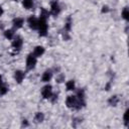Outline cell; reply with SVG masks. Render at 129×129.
<instances>
[{"label": "cell", "instance_id": "6da1fadb", "mask_svg": "<svg viewBox=\"0 0 129 129\" xmlns=\"http://www.w3.org/2000/svg\"><path fill=\"white\" fill-rule=\"evenodd\" d=\"M85 102L84 101H81L76 95H71V96H68L67 100H66V105L68 108H71V109H80L82 107V105H84Z\"/></svg>", "mask_w": 129, "mask_h": 129}, {"label": "cell", "instance_id": "7a4b0ae2", "mask_svg": "<svg viewBox=\"0 0 129 129\" xmlns=\"http://www.w3.org/2000/svg\"><path fill=\"white\" fill-rule=\"evenodd\" d=\"M47 28H48V26H47L46 18L39 17V18H38V24H37V30H38L39 35H41V36L46 35V33H47Z\"/></svg>", "mask_w": 129, "mask_h": 129}, {"label": "cell", "instance_id": "3957f363", "mask_svg": "<svg viewBox=\"0 0 129 129\" xmlns=\"http://www.w3.org/2000/svg\"><path fill=\"white\" fill-rule=\"evenodd\" d=\"M36 62H37V57L33 53H30V54L27 55V57H26V68H27V70L34 69L35 66H36Z\"/></svg>", "mask_w": 129, "mask_h": 129}, {"label": "cell", "instance_id": "277c9868", "mask_svg": "<svg viewBox=\"0 0 129 129\" xmlns=\"http://www.w3.org/2000/svg\"><path fill=\"white\" fill-rule=\"evenodd\" d=\"M41 95L44 99H51L53 93H52V87L50 85H45L41 90Z\"/></svg>", "mask_w": 129, "mask_h": 129}, {"label": "cell", "instance_id": "5b68a950", "mask_svg": "<svg viewBox=\"0 0 129 129\" xmlns=\"http://www.w3.org/2000/svg\"><path fill=\"white\" fill-rule=\"evenodd\" d=\"M59 12H60V6H59V4L56 1H53L51 3V5H50V12L49 13L51 15H53V16H56V15L59 14Z\"/></svg>", "mask_w": 129, "mask_h": 129}, {"label": "cell", "instance_id": "8992f818", "mask_svg": "<svg viewBox=\"0 0 129 129\" xmlns=\"http://www.w3.org/2000/svg\"><path fill=\"white\" fill-rule=\"evenodd\" d=\"M22 44H23V40L20 36H14L13 37V40H12V46L15 48V49H20L22 47Z\"/></svg>", "mask_w": 129, "mask_h": 129}, {"label": "cell", "instance_id": "52a82bcc", "mask_svg": "<svg viewBox=\"0 0 129 129\" xmlns=\"http://www.w3.org/2000/svg\"><path fill=\"white\" fill-rule=\"evenodd\" d=\"M28 22V26L31 29H37V24H38V18H36L35 16H30L27 19Z\"/></svg>", "mask_w": 129, "mask_h": 129}, {"label": "cell", "instance_id": "ba28073f", "mask_svg": "<svg viewBox=\"0 0 129 129\" xmlns=\"http://www.w3.org/2000/svg\"><path fill=\"white\" fill-rule=\"evenodd\" d=\"M12 24H13V27H14L15 29H19V28H21V27L23 26V24H24V19H23L22 17H16V18L13 19Z\"/></svg>", "mask_w": 129, "mask_h": 129}, {"label": "cell", "instance_id": "9c48e42d", "mask_svg": "<svg viewBox=\"0 0 129 129\" xmlns=\"http://www.w3.org/2000/svg\"><path fill=\"white\" fill-rule=\"evenodd\" d=\"M24 78H25V73L23 72V71H15V73H14V79H15V81L18 83V84H20V83H22V81L24 80Z\"/></svg>", "mask_w": 129, "mask_h": 129}, {"label": "cell", "instance_id": "30bf717a", "mask_svg": "<svg viewBox=\"0 0 129 129\" xmlns=\"http://www.w3.org/2000/svg\"><path fill=\"white\" fill-rule=\"evenodd\" d=\"M52 78V72L51 70H46L43 74H42V77H41V81L43 83H48Z\"/></svg>", "mask_w": 129, "mask_h": 129}, {"label": "cell", "instance_id": "8fae6325", "mask_svg": "<svg viewBox=\"0 0 129 129\" xmlns=\"http://www.w3.org/2000/svg\"><path fill=\"white\" fill-rule=\"evenodd\" d=\"M32 53H33L36 57H39V56H41V55L44 53V47H43V46H40V45H37V46L34 47Z\"/></svg>", "mask_w": 129, "mask_h": 129}, {"label": "cell", "instance_id": "7c38bea8", "mask_svg": "<svg viewBox=\"0 0 129 129\" xmlns=\"http://www.w3.org/2000/svg\"><path fill=\"white\" fill-rule=\"evenodd\" d=\"M33 0H22V5L25 9H31L33 7Z\"/></svg>", "mask_w": 129, "mask_h": 129}, {"label": "cell", "instance_id": "4fadbf2b", "mask_svg": "<svg viewBox=\"0 0 129 129\" xmlns=\"http://www.w3.org/2000/svg\"><path fill=\"white\" fill-rule=\"evenodd\" d=\"M66 88H67V91H74L75 88H76V84L73 80H70L66 83Z\"/></svg>", "mask_w": 129, "mask_h": 129}, {"label": "cell", "instance_id": "5bb4252c", "mask_svg": "<svg viewBox=\"0 0 129 129\" xmlns=\"http://www.w3.org/2000/svg\"><path fill=\"white\" fill-rule=\"evenodd\" d=\"M4 35L8 39H13V37H14V30L13 29H7V30L4 31Z\"/></svg>", "mask_w": 129, "mask_h": 129}, {"label": "cell", "instance_id": "9a60e30c", "mask_svg": "<svg viewBox=\"0 0 129 129\" xmlns=\"http://www.w3.org/2000/svg\"><path fill=\"white\" fill-rule=\"evenodd\" d=\"M43 119H44V116H43V114H42L41 112H37V113L35 114V116H34V121H35L36 123L42 122Z\"/></svg>", "mask_w": 129, "mask_h": 129}, {"label": "cell", "instance_id": "2e32d148", "mask_svg": "<svg viewBox=\"0 0 129 129\" xmlns=\"http://www.w3.org/2000/svg\"><path fill=\"white\" fill-rule=\"evenodd\" d=\"M123 19H125L126 21L129 19V11H128V8L127 7H124V9L122 10V13H121Z\"/></svg>", "mask_w": 129, "mask_h": 129}, {"label": "cell", "instance_id": "e0dca14e", "mask_svg": "<svg viewBox=\"0 0 129 129\" xmlns=\"http://www.w3.org/2000/svg\"><path fill=\"white\" fill-rule=\"evenodd\" d=\"M8 92V87L5 84H2L0 86V95H5Z\"/></svg>", "mask_w": 129, "mask_h": 129}, {"label": "cell", "instance_id": "ac0fdd59", "mask_svg": "<svg viewBox=\"0 0 129 129\" xmlns=\"http://www.w3.org/2000/svg\"><path fill=\"white\" fill-rule=\"evenodd\" d=\"M109 103H110V105H112V106H116V104L118 103V98H117V96L112 97V98L109 100Z\"/></svg>", "mask_w": 129, "mask_h": 129}, {"label": "cell", "instance_id": "d6986e66", "mask_svg": "<svg viewBox=\"0 0 129 129\" xmlns=\"http://www.w3.org/2000/svg\"><path fill=\"white\" fill-rule=\"evenodd\" d=\"M71 26H72V21H71V18L68 19V21L66 22V25H64V28L67 30H70L71 29Z\"/></svg>", "mask_w": 129, "mask_h": 129}, {"label": "cell", "instance_id": "ffe728a7", "mask_svg": "<svg viewBox=\"0 0 129 129\" xmlns=\"http://www.w3.org/2000/svg\"><path fill=\"white\" fill-rule=\"evenodd\" d=\"M128 110H126L125 111V113H124V123H125V125H127V123H128Z\"/></svg>", "mask_w": 129, "mask_h": 129}, {"label": "cell", "instance_id": "44dd1931", "mask_svg": "<svg viewBox=\"0 0 129 129\" xmlns=\"http://www.w3.org/2000/svg\"><path fill=\"white\" fill-rule=\"evenodd\" d=\"M2 14H3V8H2L1 6H0V16H1Z\"/></svg>", "mask_w": 129, "mask_h": 129}, {"label": "cell", "instance_id": "7402d4cb", "mask_svg": "<svg viewBox=\"0 0 129 129\" xmlns=\"http://www.w3.org/2000/svg\"><path fill=\"white\" fill-rule=\"evenodd\" d=\"M2 84H3V82H2V77L0 76V86H1Z\"/></svg>", "mask_w": 129, "mask_h": 129}, {"label": "cell", "instance_id": "603a6c76", "mask_svg": "<svg viewBox=\"0 0 129 129\" xmlns=\"http://www.w3.org/2000/svg\"><path fill=\"white\" fill-rule=\"evenodd\" d=\"M14 1H17V0H14Z\"/></svg>", "mask_w": 129, "mask_h": 129}]
</instances>
